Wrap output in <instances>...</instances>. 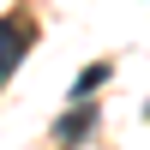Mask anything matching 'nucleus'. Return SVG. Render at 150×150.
Returning <instances> with one entry per match:
<instances>
[{"label":"nucleus","instance_id":"nucleus-2","mask_svg":"<svg viewBox=\"0 0 150 150\" xmlns=\"http://www.w3.org/2000/svg\"><path fill=\"white\" fill-rule=\"evenodd\" d=\"M90 126H96V102H78V114H66V120L54 126V144H60V150L84 144V138H90Z\"/></svg>","mask_w":150,"mask_h":150},{"label":"nucleus","instance_id":"nucleus-3","mask_svg":"<svg viewBox=\"0 0 150 150\" xmlns=\"http://www.w3.org/2000/svg\"><path fill=\"white\" fill-rule=\"evenodd\" d=\"M108 84V60H96V66L78 72V84H72V102H96V90Z\"/></svg>","mask_w":150,"mask_h":150},{"label":"nucleus","instance_id":"nucleus-1","mask_svg":"<svg viewBox=\"0 0 150 150\" xmlns=\"http://www.w3.org/2000/svg\"><path fill=\"white\" fill-rule=\"evenodd\" d=\"M24 54H30V24L24 18H0V84L18 72Z\"/></svg>","mask_w":150,"mask_h":150}]
</instances>
